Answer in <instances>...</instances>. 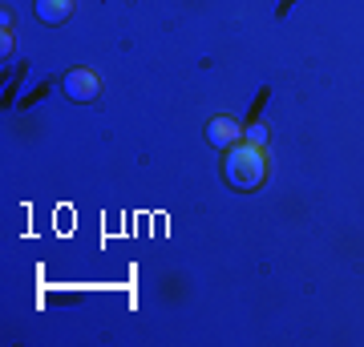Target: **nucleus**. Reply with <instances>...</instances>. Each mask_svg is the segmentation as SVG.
<instances>
[{
    "label": "nucleus",
    "instance_id": "obj_1",
    "mask_svg": "<svg viewBox=\"0 0 364 347\" xmlns=\"http://www.w3.org/2000/svg\"><path fill=\"white\" fill-rule=\"evenodd\" d=\"M267 145H251V142H239L227 150L223 158V178L231 182L235 190H259L263 182H267Z\"/></svg>",
    "mask_w": 364,
    "mask_h": 347
},
{
    "label": "nucleus",
    "instance_id": "obj_2",
    "mask_svg": "<svg viewBox=\"0 0 364 347\" xmlns=\"http://www.w3.org/2000/svg\"><path fill=\"white\" fill-rule=\"evenodd\" d=\"M61 89H65L69 101H97L102 97V77L93 73V69H69L65 77H61Z\"/></svg>",
    "mask_w": 364,
    "mask_h": 347
},
{
    "label": "nucleus",
    "instance_id": "obj_3",
    "mask_svg": "<svg viewBox=\"0 0 364 347\" xmlns=\"http://www.w3.org/2000/svg\"><path fill=\"white\" fill-rule=\"evenodd\" d=\"M243 129L247 126H239L235 117H210L207 121V142L215 145V150H231V145L243 142Z\"/></svg>",
    "mask_w": 364,
    "mask_h": 347
},
{
    "label": "nucleus",
    "instance_id": "obj_4",
    "mask_svg": "<svg viewBox=\"0 0 364 347\" xmlns=\"http://www.w3.org/2000/svg\"><path fill=\"white\" fill-rule=\"evenodd\" d=\"M77 9V0H33V13L41 25H65Z\"/></svg>",
    "mask_w": 364,
    "mask_h": 347
},
{
    "label": "nucleus",
    "instance_id": "obj_5",
    "mask_svg": "<svg viewBox=\"0 0 364 347\" xmlns=\"http://www.w3.org/2000/svg\"><path fill=\"white\" fill-rule=\"evenodd\" d=\"M13 16L4 13V25H0V57H4V61H9V53H13Z\"/></svg>",
    "mask_w": 364,
    "mask_h": 347
},
{
    "label": "nucleus",
    "instance_id": "obj_6",
    "mask_svg": "<svg viewBox=\"0 0 364 347\" xmlns=\"http://www.w3.org/2000/svg\"><path fill=\"white\" fill-rule=\"evenodd\" d=\"M267 133H272V129L263 126V121H255V126L243 129V142H251V145H267Z\"/></svg>",
    "mask_w": 364,
    "mask_h": 347
}]
</instances>
